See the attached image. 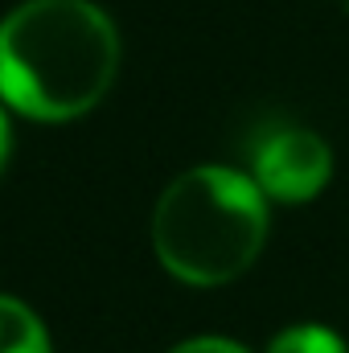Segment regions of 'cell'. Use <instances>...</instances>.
Wrapping results in <instances>:
<instances>
[{
  "mask_svg": "<svg viewBox=\"0 0 349 353\" xmlns=\"http://www.w3.org/2000/svg\"><path fill=\"white\" fill-rule=\"evenodd\" d=\"M115 74L119 33L90 0H25L0 21V103L25 119H79Z\"/></svg>",
  "mask_w": 349,
  "mask_h": 353,
  "instance_id": "obj_1",
  "label": "cell"
},
{
  "mask_svg": "<svg viewBox=\"0 0 349 353\" xmlns=\"http://www.w3.org/2000/svg\"><path fill=\"white\" fill-rule=\"evenodd\" d=\"M152 251L161 267L193 288L239 279L267 243V197L226 165L173 176L152 210Z\"/></svg>",
  "mask_w": 349,
  "mask_h": 353,
  "instance_id": "obj_2",
  "label": "cell"
},
{
  "mask_svg": "<svg viewBox=\"0 0 349 353\" xmlns=\"http://www.w3.org/2000/svg\"><path fill=\"white\" fill-rule=\"evenodd\" d=\"M247 176L255 181V189L267 201L300 205V201H312L329 185L333 157H329V144L312 128L279 123V128H267L251 144V173Z\"/></svg>",
  "mask_w": 349,
  "mask_h": 353,
  "instance_id": "obj_3",
  "label": "cell"
},
{
  "mask_svg": "<svg viewBox=\"0 0 349 353\" xmlns=\"http://www.w3.org/2000/svg\"><path fill=\"white\" fill-rule=\"evenodd\" d=\"M0 353H50V333L37 312L12 296H0Z\"/></svg>",
  "mask_w": 349,
  "mask_h": 353,
  "instance_id": "obj_4",
  "label": "cell"
},
{
  "mask_svg": "<svg viewBox=\"0 0 349 353\" xmlns=\"http://www.w3.org/2000/svg\"><path fill=\"white\" fill-rule=\"evenodd\" d=\"M267 353H349L346 341L325 325H292L279 337H271Z\"/></svg>",
  "mask_w": 349,
  "mask_h": 353,
  "instance_id": "obj_5",
  "label": "cell"
},
{
  "mask_svg": "<svg viewBox=\"0 0 349 353\" xmlns=\"http://www.w3.org/2000/svg\"><path fill=\"white\" fill-rule=\"evenodd\" d=\"M169 353H247L243 345L226 341V337H193V341H181Z\"/></svg>",
  "mask_w": 349,
  "mask_h": 353,
  "instance_id": "obj_6",
  "label": "cell"
},
{
  "mask_svg": "<svg viewBox=\"0 0 349 353\" xmlns=\"http://www.w3.org/2000/svg\"><path fill=\"white\" fill-rule=\"evenodd\" d=\"M8 148H12V136H8V119H4V107H0V173L8 165Z\"/></svg>",
  "mask_w": 349,
  "mask_h": 353,
  "instance_id": "obj_7",
  "label": "cell"
},
{
  "mask_svg": "<svg viewBox=\"0 0 349 353\" xmlns=\"http://www.w3.org/2000/svg\"><path fill=\"white\" fill-rule=\"evenodd\" d=\"M346 4H349V0H346Z\"/></svg>",
  "mask_w": 349,
  "mask_h": 353,
  "instance_id": "obj_8",
  "label": "cell"
}]
</instances>
